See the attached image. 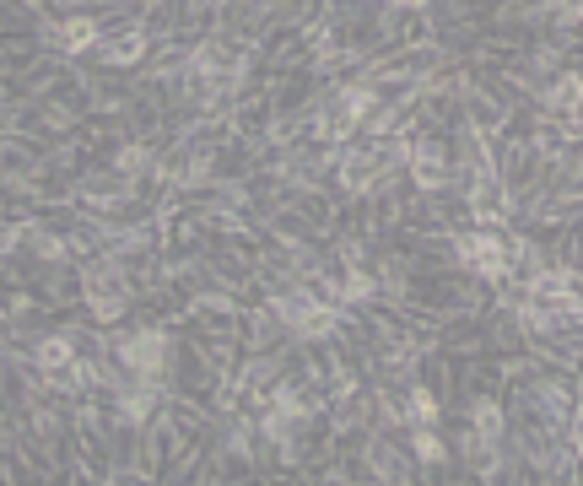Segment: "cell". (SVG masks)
Segmentation results:
<instances>
[{
	"label": "cell",
	"instance_id": "obj_1",
	"mask_svg": "<svg viewBox=\"0 0 583 486\" xmlns=\"http://www.w3.org/2000/svg\"><path fill=\"white\" fill-rule=\"evenodd\" d=\"M454 254H460L470 271L492 276V281L508 276V249H503V238H492V233H465V238L454 243Z\"/></svg>",
	"mask_w": 583,
	"mask_h": 486
},
{
	"label": "cell",
	"instance_id": "obj_2",
	"mask_svg": "<svg viewBox=\"0 0 583 486\" xmlns=\"http://www.w3.org/2000/svg\"><path fill=\"white\" fill-rule=\"evenodd\" d=\"M276 314H281L297 335H308V341H319V335H330V330H335V308L308 303V298H281V303H276Z\"/></svg>",
	"mask_w": 583,
	"mask_h": 486
},
{
	"label": "cell",
	"instance_id": "obj_3",
	"mask_svg": "<svg viewBox=\"0 0 583 486\" xmlns=\"http://www.w3.org/2000/svg\"><path fill=\"white\" fill-rule=\"evenodd\" d=\"M119 357H124V368H135V373H162V362H168V335H162V330H141V335H130V341L119 346Z\"/></svg>",
	"mask_w": 583,
	"mask_h": 486
},
{
	"label": "cell",
	"instance_id": "obj_4",
	"mask_svg": "<svg viewBox=\"0 0 583 486\" xmlns=\"http://www.w3.org/2000/svg\"><path fill=\"white\" fill-rule=\"evenodd\" d=\"M292 422H303V400H297V395H287V390H276V395H270L265 433H270V438H287V427H292Z\"/></svg>",
	"mask_w": 583,
	"mask_h": 486
},
{
	"label": "cell",
	"instance_id": "obj_5",
	"mask_svg": "<svg viewBox=\"0 0 583 486\" xmlns=\"http://www.w3.org/2000/svg\"><path fill=\"white\" fill-rule=\"evenodd\" d=\"M411 173H416V184H422V189H438V184L449 179V173H443V151H438V146H416Z\"/></svg>",
	"mask_w": 583,
	"mask_h": 486
},
{
	"label": "cell",
	"instance_id": "obj_6",
	"mask_svg": "<svg viewBox=\"0 0 583 486\" xmlns=\"http://www.w3.org/2000/svg\"><path fill=\"white\" fill-rule=\"evenodd\" d=\"M76 362V341L70 335H49V341H38V368H70Z\"/></svg>",
	"mask_w": 583,
	"mask_h": 486
},
{
	"label": "cell",
	"instance_id": "obj_7",
	"mask_svg": "<svg viewBox=\"0 0 583 486\" xmlns=\"http://www.w3.org/2000/svg\"><path fill=\"white\" fill-rule=\"evenodd\" d=\"M65 49H92L97 43V22H87V16H76V22H65Z\"/></svg>",
	"mask_w": 583,
	"mask_h": 486
},
{
	"label": "cell",
	"instance_id": "obj_8",
	"mask_svg": "<svg viewBox=\"0 0 583 486\" xmlns=\"http://www.w3.org/2000/svg\"><path fill=\"white\" fill-rule=\"evenodd\" d=\"M141 49H146V38L130 32V38H114V49H103V60L108 65H124V60H141Z\"/></svg>",
	"mask_w": 583,
	"mask_h": 486
},
{
	"label": "cell",
	"instance_id": "obj_9",
	"mask_svg": "<svg viewBox=\"0 0 583 486\" xmlns=\"http://www.w3.org/2000/svg\"><path fill=\"white\" fill-rule=\"evenodd\" d=\"M405 417H411L416 427H433V422H438V400H433L427 390H416V395H411V406H405Z\"/></svg>",
	"mask_w": 583,
	"mask_h": 486
},
{
	"label": "cell",
	"instance_id": "obj_10",
	"mask_svg": "<svg viewBox=\"0 0 583 486\" xmlns=\"http://www.w3.org/2000/svg\"><path fill=\"white\" fill-rule=\"evenodd\" d=\"M368 108H373V92H368V87H351V92L341 97V114H346V124H351V119H362Z\"/></svg>",
	"mask_w": 583,
	"mask_h": 486
},
{
	"label": "cell",
	"instance_id": "obj_11",
	"mask_svg": "<svg viewBox=\"0 0 583 486\" xmlns=\"http://www.w3.org/2000/svg\"><path fill=\"white\" fill-rule=\"evenodd\" d=\"M151 400H157V395H151V390H135V395H124V400H119V411H124V417H130V422H141V417H146V411H151Z\"/></svg>",
	"mask_w": 583,
	"mask_h": 486
},
{
	"label": "cell",
	"instance_id": "obj_12",
	"mask_svg": "<svg viewBox=\"0 0 583 486\" xmlns=\"http://www.w3.org/2000/svg\"><path fill=\"white\" fill-rule=\"evenodd\" d=\"M416 454H422V460H433V465L443 460V444L433 438V427H422V433H416Z\"/></svg>",
	"mask_w": 583,
	"mask_h": 486
},
{
	"label": "cell",
	"instance_id": "obj_13",
	"mask_svg": "<svg viewBox=\"0 0 583 486\" xmlns=\"http://www.w3.org/2000/svg\"><path fill=\"white\" fill-rule=\"evenodd\" d=\"M368 292H373V281H368V276H357V271L341 281V298H368Z\"/></svg>",
	"mask_w": 583,
	"mask_h": 486
},
{
	"label": "cell",
	"instance_id": "obj_14",
	"mask_svg": "<svg viewBox=\"0 0 583 486\" xmlns=\"http://www.w3.org/2000/svg\"><path fill=\"white\" fill-rule=\"evenodd\" d=\"M400 5H422V0H400Z\"/></svg>",
	"mask_w": 583,
	"mask_h": 486
}]
</instances>
